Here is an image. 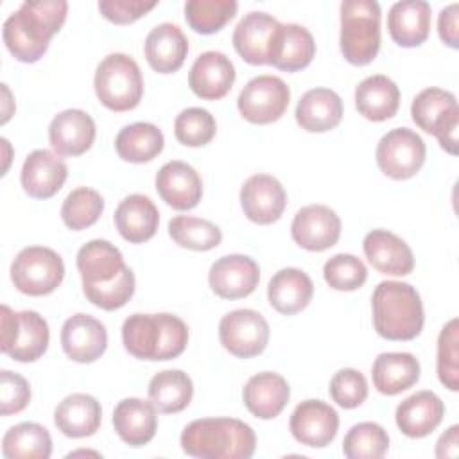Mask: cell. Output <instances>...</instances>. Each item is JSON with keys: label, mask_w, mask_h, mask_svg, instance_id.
<instances>
[{"label": "cell", "mask_w": 459, "mask_h": 459, "mask_svg": "<svg viewBox=\"0 0 459 459\" xmlns=\"http://www.w3.org/2000/svg\"><path fill=\"white\" fill-rule=\"evenodd\" d=\"M68 13L65 0H27L4 22L7 50L22 63H36L48 48Z\"/></svg>", "instance_id": "cell-1"}, {"label": "cell", "mask_w": 459, "mask_h": 459, "mask_svg": "<svg viewBox=\"0 0 459 459\" xmlns=\"http://www.w3.org/2000/svg\"><path fill=\"white\" fill-rule=\"evenodd\" d=\"M185 454L201 459H249L256 448L255 430L237 418H201L181 432Z\"/></svg>", "instance_id": "cell-2"}, {"label": "cell", "mask_w": 459, "mask_h": 459, "mask_svg": "<svg viewBox=\"0 0 459 459\" xmlns=\"http://www.w3.org/2000/svg\"><path fill=\"white\" fill-rule=\"evenodd\" d=\"M124 348L140 360H170L188 342V328L172 314H133L122 325Z\"/></svg>", "instance_id": "cell-3"}, {"label": "cell", "mask_w": 459, "mask_h": 459, "mask_svg": "<svg viewBox=\"0 0 459 459\" xmlns=\"http://www.w3.org/2000/svg\"><path fill=\"white\" fill-rule=\"evenodd\" d=\"M373 326L389 341H411L421 333L425 314L420 292L405 281H380L371 296Z\"/></svg>", "instance_id": "cell-4"}, {"label": "cell", "mask_w": 459, "mask_h": 459, "mask_svg": "<svg viewBox=\"0 0 459 459\" xmlns=\"http://www.w3.org/2000/svg\"><path fill=\"white\" fill-rule=\"evenodd\" d=\"M380 5L375 0L341 4V52L351 65L371 63L380 48Z\"/></svg>", "instance_id": "cell-5"}, {"label": "cell", "mask_w": 459, "mask_h": 459, "mask_svg": "<svg viewBox=\"0 0 459 459\" xmlns=\"http://www.w3.org/2000/svg\"><path fill=\"white\" fill-rule=\"evenodd\" d=\"M99 100L111 111H129L136 108L143 95L140 66L131 56L115 52L106 56L93 77Z\"/></svg>", "instance_id": "cell-6"}, {"label": "cell", "mask_w": 459, "mask_h": 459, "mask_svg": "<svg viewBox=\"0 0 459 459\" xmlns=\"http://www.w3.org/2000/svg\"><path fill=\"white\" fill-rule=\"evenodd\" d=\"M411 115L414 124L434 134L448 154H457L459 106L452 91L441 88L421 90L411 104Z\"/></svg>", "instance_id": "cell-7"}, {"label": "cell", "mask_w": 459, "mask_h": 459, "mask_svg": "<svg viewBox=\"0 0 459 459\" xmlns=\"http://www.w3.org/2000/svg\"><path fill=\"white\" fill-rule=\"evenodd\" d=\"M65 278L63 258L50 247H23L11 264L14 287L27 296H45L54 292Z\"/></svg>", "instance_id": "cell-8"}, {"label": "cell", "mask_w": 459, "mask_h": 459, "mask_svg": "<svg viewBox=\"0 0 459 459\" xmlns=\"http://www.w3.org/2000/svg\"><path fill=\"white\" fill-rule=\"evenodd\" d=\"M48 325L34 310L13 312L2 305V351L18 362H34L48 348Z\"/></svg>", "instance_id": "cell-9"}, {"label": "cell", "mask_w": 459, "mask_h": 459, "mask_svg": "<svg viewBox=\"0 0 459 459\" xmlns=\"http://www.w3.org/2000/svg\"><path fill=\"white\" fill-rule=\"evenodd\" d=\"M425 143L420 134L407 127L385 133L377 145V165L391 179H409L425 163Z\"/></svg>", "instance_id": "cell-10"}, {"label": "cell", "mask_w": 459, "mask_h": 459, "mask_svg": "<svg viewBox=\"0 0 459 459\" xmlns=\"http://www.w3.org/2000/svg\"><path fill=\"white\" fill-rule=\"evenodd\" d=\"M269 323L251 308H237L222 316L219 323L221 344L238 359L260 355L269 342Z\"/></svg>", "instance_id": "cell-11"}, {"label": "cell", "mask_w": 459, "mask_h": 459, "mask_svg": "<svg viewBox=\"0 0 459 459\" xmlns=\"http://www.w3.org/2000/svg\"><path fill=\"white\" fill-rule=\"evenodd\" d=\"M290 100V90L276 75L253 77L240 91L237 108L251 124H271L281 118Z\"/></svg>", "instance_id": "cell-12"}, {"label": "cell", "mask_w": 459, "mask_h": 459, "mask_svg": "<svg viewBox=\"0 0 459 459\" xmlns=\"http://www.w3.org/2000/svg\"><path fill=\"white\" fill-rule=\"evenodd\" d=\"M281 23L264 11L247 13L233 30V47L249 65H271Z\"/></svg>", "instance_id": "cell-13"}, {"label": "cell", "mask_w": 459, "mask_h": 459, "mask_svg": "<svg viewBox=\"0 0 459 459\" xmlns=\"http://www.w3.org/2000/svg\"><path fill=\"white\" fill-rule=\"evenodd\" d=\"M289 429L292 437L312 448H323L333 441L339 430V414L321 400H305L290 414Z\"/></svg>", "instance_id": "cell-14"}, {"label": "cell", "mask_w": 459, "mask_h": 459, "mask_svg": "<svg viewBox=\"0 0 459 459\" xmlns=\"http://www.w3.org/2000/svg\"><path fill=\"white\" fill-rule=\"evenodd\" d=\"M292 240L307 251H325L341 237L339 215L325 204H308L296 212L290 224Z\"/></svg>", "instance_id": "cell-15"}, {"label": "cell", "mask_w": 459, "mask_h": 459, "mask_svg": "<svg viewBox=\"0 0 459 459\" xmlns=\"http://www.w3.org/2000/svg\"><path fill=\"white\" fill-rule=\"evenodd\" d=\"M208 281L219 298L240 299L256 289L260 269L251 256L226 255L212 264Z\"/></svg>", "instance_id": "cell-16"}, {"label": "cell", "mask_w": 459, "mask_h": 459, "mask_svg": "<svg viewBox=\"0 0 459 459\" xmlns=\"http://www.w3.org/2000/svg\"><path fill=\"white\" fill-rule=\"evenodd\" d=\"M240 204L244 215L256 224L276 222L287 204V194L281 183L269 174H255L240 188Z\"/></svg>", "instance_id": "cell-17"}, {"label": "cell", "mask_w": 459, "mask_h": 459, "mask_svg": "<svg viewBox=\"0 0 459 459\" xmlns=\"http://www.w3.org/2000/svg\"><path fill=\"white\" fill-rule=\"evenodd\" d=\"M61 346L75 362H93L108 348L106 326L88 314H75L63 323Z\"/></svg>", "instance_id": "cell-18"}, {"label": "cell", "mask_w": 459, "mask_h": 459, "mask_svg": "<svg viewBox=\"0 0 459 459\" xmlns=\"http://www.w3.org/2000/svg\"><path fill=\"white\" fill-rule=\"evenodd\" d=\"M235 75V66L228 56L206 50L195 57L188 72V86L204 100H219L231 90Z\"/></svg>", "instance_id": "cell-19"}, {"label": "cell", "mask_w": 459, "mask_h": 459, "mask_svg": "<svg viewBox=\"0 0 459 459\" xmlns=\"http://www.w3.org/2000/svg\"><path fill=\"white\" fill-rule=\"evenodd\" d=\"M368 262L382 274L407 276L414 269V255L407 242L387 230H373L362 242Z\"/></svg>", "instance_id": "cell-20"}, {"label": "cell", "mask_w": 459, "mask_h": 459, "mask_svg": "<svg viewBox=\"0 0 459 459\" xmlns=\"http://www.w3.org/2000/svg\"><path fill=\"white\" fill-rule=\"evenodd\" d=\"M68 176L66 163L47 149L32 151L22 167V186L34 199H48L56 195Z\"/></svg>", "instance_id": "cell-21"}, {"label": "cell", "mask_w": 459, "mask_h": 459, "mask_svg": "<svg viewBox=\"0 0 459 459\" xmlns=\"http://www.w3.org/2000/svg\"><path fill=\"white\" fill-rule=\"evenodd\" d=\"M156 190L174 210H192L201 201L203 181L192 165L174 160L158 170Z\"/></svg>", "instance_id": "cell-22"}, {"label": "cell", "mask_w": 459, "mask_h": 459, "mask_svg": "<svg viewBox=\"0 0 459 459\" xmlns=\"http://www.w3.org/2000/svg\"><path fill=\"white\" fill-rule=\"evenodd\" d=\"M95 122L82 109H65L48 126V140L57 156H79L95 140Z\"/></svg>", "instance_id": "cell-23"}, {"label": "cell", "mask_w": 459, "mask_h": 459, "mask_svg": "<svg viewBox=\"0 0 459 459\" xmlns=\"http://www.w3.org/2000/svg\"><path fill=\"white\" fill-rule=\"evenodd\" d=\"M445 403L432 391H418L398 403L396 427L407 437H425L443 421Z\"/></svg>", "instance_id": "cell-24"}, {"label": "cell", "mask_w": 459, "mask_h": 459, "mask_svg": "<svg viewBox=\"0 0 459 459\" xmlns=\"http://www.w3.org/2000/svg\"><path fill=\"white\" fill-rule=\"evenodd\" d=\"M290 398V387L287 380L273 371H262L253 375L242 391V400L246 409L260 418L273 420L287 405Z\"/></svg>", "instance_id": "cell-25"}, {"label": "cell", "mask_w": 459, "mask_h": 459, "mask_svg": "<svg viewBox=\"0 0 459 459\" xmlns=\"http://www.w3.org/2000/svg\"><path fill=\"white\" fill-rule=\"evenodd\" d=\"M430 5L423 0H402L387 13V30L393 41L411 48L421 45L430 32Z\"/></svg>", "instance_id": "cell-26"}, {"label": "cell", "mask_w": 459, "mask_h": 459, "mask_svg": "<svg viewBox=\"0 0 459 459\" xmlns=\"http://www.w3.org/2000/svg\"><path fill=\"white\" fill-rule=\"evenodd\" d=\"M113 427L129 446L147 445L158 429L156 407L142 398H124L113 411Z\"/></svg>", "instance_id": "cell-27"}, {"label": "cell", "mask_w": 459, "mask_h": 459, "mask_svg": "<svg viewBox=\"0 0 459 459\" xmlns=\"http://www.w3.org/2000/svg\"><path fill=\"white\" fill-rule=\"evenodd\" d=\"M75 262L82 278V287L111 283L126 269L120 249L100 238L86 242L79 249Z\"/></svg>", "instance_id": "cell-28"}, {"label": "cell", "mask_w": 459, "mask_h": 459, "mask_svg": "<svg viewBox=\"0 0 459 459\" xmlns=\"http://www.w3.org/2000/svg\"><path fill=\"white\" fill-rule=\"evenodd\" d=\"M188 54V39L176 23H160L145 38V57L158 74L178 72Z\"/></svg>", "instance_id": "cell-29"}, {"label": "cell", "mask_w": 459, "mask_h": 459, "mask_svg": "<svg viewBox=\"0 0 459 459\" xmlns=\"http://www.w3.org/2000/svg\"><path fill=\"white\" fill-rule=\"evenodd\" d=\"M160 224L156 204L143 194H131L115 210V226L120 237L131 244H142L154 237Z\"/></svg>", "instance_id": "cell-30"}, {"label": "cell", "mask_w": 459, "mask_h": 459, "mask_svg": "<svg viewBox=\"0 0 459 459\" xmlns=\"http://www.w3.org/2000/svg\"><path fill=\"white\" fill-rule=\"evenodd\" d=\"M102 421V409L97 398L74 393L63 398L54 411V423L68 437H88L95 434Z\"/></svg>", "instance_id": "cell-31"}, {"label": "cell", "mask_w": 459, "mask_h": 459, "mask_svg": "<svg viewBox=\"0 0 459 459\" xmlns=\"http://www.w3.org/2000/svg\"><path fill=\"white\" fill-rule=\"evenodd\" d=\"M371 378L378 393L394 396L418 382L420 362L412 353L385 351L375 359Z\"/></svg>", "instance_id": "cell-32"}, {"label": "cell", "mask_w": 459, "mask_h": 459, "mask_svg": "<svg viewBox=\"0 0 459 459\" xmlns=\"http://www.w3.org/2000/svg\"><path fill=\"white\" fill-rule=\"evenodd\" d=\"M314 283L307 273L296 267L280 269L269 281L267 299L271 307L285 316H292L308 307Z\"/></svg>", "instance_id": "cell-33"}, {"label": "cell", "mask_w": 459, "mask_h": 459, "mask_svg": "<svg viewBox=\"0 0 459 459\" xmlns=\"http://www.w3.org/2000/svg\"><path fill=\"white\" fill-rule=\"evenodd\" d=\"M398 106L400 90L387 75H369L355 88V108L368 120L384 122L396 115Z\"/></svg>", "instance_id": "cell-34"}, {"label": "cell", "mask_w": 459, "mask_h": 459, "mask_svg": "<svg viewBox=\"0 0 459 459\" xmlns=\"http://www.w3.org/2000/svg\"><path fill=\"white\" fill-rule=\"evenodd\" d=\"M342 118V100L330 88H312L298 100L296 122L308 133L333 129Z\"/></svg>", "instance_id": "cell-35"}, {"label": "cell", "mask_w": 459, "mask_h": 459, "mask_svg": "<svg viewBox=\"0 0 459 459\" xmlns=\"http://www.w3.org/2000/svg\"><path fill=\"white\" fill-rule=\"evenodd\" d=\"M316 41L310 30L298 23H281L271 65L283 72H298L310 65Z\"/></svg>", "instance_id": "cell-36"}, {"label": "cell", "mask_w": 459, "mask_h": 459, "mask_svg": "<svg viewBox=\"0 0 459 459\" xmlns=\"http://www.w3.org/2000/svg\"><path fill=\"white\" fill-rule=\"evenodd\" d=\"M149 402L158 412L174 414L188 407L194 396V384L181 369H163L149 382Z\"/></svg>", "instance_id": "cell-37"}, {"label": "cell", "mask_w": 459, "mask_h": 459, "mask_svg": "<svg viewBox=\"0 0 459 459\" xmlns=\"http://www.w3.org/2000/svg\"><path fill=\"white\" fill-rule=\"evenodd\" d=\"M165 138L161 129L151 122H134L118 131L115 151L131 163H145L154 160L163 149Z\"/></svg>", "instance_id": "cell-38"}, {"label": "cell", "mask_w": 459, "mask_h": 459, "mask_svg": "<svg viewBox=\"0 0 459 459\" xmlns=\"http://www.w3.org/2000/svg\"><path fill=\"white\" fill-rule=\"evenodd\" d=\"M2 454L7 459H48L52 437L43 425L23 421L4 434Z\"/></svg>", "instance_id": "cell-39"}, {"label": "cell", "mask_w": 459, "mask_h": 459, "mask_svg": "<svg viewBox=\"0 0 459 459\" xmlns=\"http://www.w3.org/2000/svg\"><path fill=\"white\" fill-rule=\"evenodd\" d=\"M169 235L178 246L192 251H210L222 240L217 224L192 215H178L170 219Z\"/></svg>", "instance_id": "cell-40"}, {"label": "cell", "mask_w": 459, "mask_h": 459, "mask_svg": "<svg viewBox=\"0 0 459 459\" xmlns=\"http://www.w3.org/2000/svg\"><path fill=\"white\" fill-rule=\"evenodd\" d=\"M389 448L385 429L375 421L353 425L342 441V454L348 459H380Z\"/></svg>", "instance_id": "cell-41"}, {"label": "cell", "mask_w": 459, "mask_h": 459, "mask_svg": "<svg viewBox=\"0 0 459 459\" xmlns=\"http://www.w3.org/2000/svg\"><path fill=\"white\" fill-rule=\"evenodd\" d=\"M238 4L235 0H188L185 4V20L199 34H213L221 30L235 14Z\"/></svg>", "instance_id": "cell-42"}, {"label": "cell", "mask_w": 459, "mask_h": 459, "mask_svg": "<svg viewBox=\"0 0 459 459\" xmlns=\"http://www.w3.org/2000/svg\"><path fill=\"white\" fill-rule=\"evenodd\" d=\"M104 210L102 195L88 186L72 190L61 206V219L72 231H81L93 226Z\"/></svg>", "instance_id": "cell-43"}, {"label": "cell", "mask_w": 459, "mask_h": 459, "mask_svg": "<svg viewBox=\"0 0 459 459\" xmlns=\"http://www.w3.org/2000/svg\"><path fill=\"white\" fill-rule=\"evenodd\" d=\"M217 124L213 115L204 108H186L174 122V134L179 143L186 147H201L212 142Z\"/></svg>", "instance_id": "cell-44"}, {"label": "cell", "mask_w": 459, "mask_h": 459, "mask_svg": "<svg viewBox=\"0 0 459 459\" xmlns=\"http://www.w3.org/2000/svg\"><path fill=\"white\" fill-rule=\"evenodd\" d=\"M459 323L450 319L439 332L437 337V378L450 389H459Z\"/></svg>", "instance_id": "cell-45"}, {"label": "cell", "mask_w": 459, "mask_h": 459, "mask_svg": "<svg viewBox=\"0 0 459 459\" xmlns=\"http://www.w3.org/2000/svg\"><path fill=\"white\" fill-rule=\"evenodd\" d=\"M325 281L335 290H357L368 280V269L360 258L348 253L333 255L323 267Z\"/></svg>", "instance_id": "cell-46"}, {"label": "cell", "mask_w": 459, "mask_h": 459, "mask_svg": "<svg viewBox=\"0 0 459 459\" xmlns=\"http://www.w3.org/2000/svg\"><path fill=\"white\" fill-rule=\"evenodd\" d=\"M82 292L90 303L102 310H117L124 307L134 294V274L133 271L126 265V269L118 274L117 280L111 283H102V285H90L82 287Z\"/></svg>", "instance_id": "cell-47"}, {"label": "cell", "mask_w": 459, "mask_h": 459, "mask_svg": "<svg viewBox=\"0 0 459 459\" xmlns=\"http://www.w3.org/2000/svg\"><path fill=\"white\" fill-rule=\"evenodd\" d=\"M330 396L344 409L359 407L368 398V380L353 368L339 369L330 380Z\"/></svg>", "instance_id": "cell-48"}, {"label": "cell", "mask_w": 459, "mask_h": 459, "mask_svg": "<svg viewBox=\"0 0 459 459\" xmlns=\"http://www.w3.org/2000/svg\"><path fill=\"white\" fill-rule=\"evenodd\" d=\"M30 402L29 382L9 369L0 371V412L2 416L22 412Z\"/></svg>", "instance_id": "cell-49"}, {"label": "cell", "mask_w": 459, "mask_h": 459, "mask_svg": "<svg viewBox=\"0 0 459 459\" xmlns=\"http://www.w3.org/2000/svg\"><path fill=\"white\" fill-rule=\"evenodd\" d=\"M156 5V0H100L99 11L106 20L117 25H127L142 18Z\"/></svg>", "instance_id": "cell-50"}, {"label": "cell", "mask_w": 459, "mask_h": 459, "mask_svg": "<svg viewBox=\"0 0 459 459\" xmlns=\"http://www.w3.org/2000/svg\"><path fill=\"white\" fill-rule=\"evenodd\" d=\"M459 5L450 4L445 9H441L437 18V32L441 41L450 48H459Z\"/></svg>", "instance_id": "cell-51"}, {"label": "cell", "mask_w": 459, "mask_h": 459, "mask_svg": "<svg viewBox=\"0 0 459 459\" xmlns=\"http://www.w3.org/2000/svg\"><path fill=\"white\" fill-rule=\"evenodd\" d=\"M459 425H452L445 434H441L436 445V457H455L459 454Z\"/></svg>", "instance_id": "cell-52"}]
</instances>
